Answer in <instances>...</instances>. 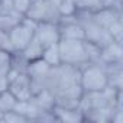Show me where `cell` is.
Returning a JSON list of instances; mask_svg holds the SVG:
<instances>
[{"mask_svg":"<svg viewBox=\"0 0 123 123\" xmlns=\"http://www.w3.org/2000/svg\"><path fill=\"white\" fill-rule=\"evenodd\" d=\"M77 12H94L101 7L100 0H73Z\"/></svg>","mask_w":123,"mask_h":123,"instance_id":"19","label":"cell"},{"mask_svg":"<svg viewBox=\"0 0 123 123\" xmlns=\"http://www.w3.org/2000/svg\"><path fill=\"white\" fill-rule=\"evenodd\" d=\"M36 25L33 20L28 19V18H22L19 23H16L10 31H9V38L10 42L13 45L15 52H20L26 48V45L33 39L35 36V29Z\"/></svg>","mask_w":123,"mask_h":123,"instance_id":"5","label":"cell"},{"mask_svg":"<svg viewBox=\"0 0 123 123\" xmlns=\"http://www.w3.org/2000/svg\"><path fill=\"white\" fill-rule=\"evenodd\" d=\"M0 52H6L9 55L15 54L13 45H12L10 38H9V32L2 31V29H0Z\"/></svg>","mask_w":123,"mask_h":123,"instance_id":"22","label":"cell"},{"mask_svg":"<svg viewBox=\"0 0 123 123\" xmlns=\"http://www.w3.org/2000/svg\"><path fill=\"white\" fill-rule=\"evenodd\" d=\"M58 28H59L61 39H81V41H84V31H83L80 22L77 20L75 15L61 18L58 22Z\"/></svg>","mask_w":123,"mask_h":123,"instance_id":"8","label":"cell"},{"mask_svg":"<svg viewBox=\"0 0 123 123\" xmlns=\"http://www.w3.org/2000/svg\"><path fill=\"white\" fill-rule=\"evenodd\" d=\"M29 119L19 110L13 109L10 111H7L6 114L2 116V119H0V123H28Z\"/></svg>","mask_w":123,"mask_h":123,"instance_id":"20","label":"cell"},{"mask_svg":"<svg viewBox=\"0 0 123 123\" xmlns=\"http://www.w3.org/2000/svg\"><path fill=\"white\" fill-rule=\"evenodd\" d=\"M100 64H123V45L122 42L111 41L100 49Z\"/></svg>","mask_w":123,"mask_h":123,"instance_id":"9","label":"cell"},{"mask_svg":"<svg viewBox=\"0 0 123 123\" xmlns=\"http://www.w3.org/2000/svg\"><path fill=\"white\" fill-rule=\"evenodd\" d=\"M91 16L107 32H109L110 26H113L114 23L123 20V12L119 10V9H113V7H100V9L91 12Z\"/></svg>","mask_w":123,"mask_h":123,"instance_id":"10","label":"cell"},{"mask_svg":"<svg viewBox=\"0 0 123 123\" xmlns=\"http://www.w3.org/2000/svg\"><path fill=\"white\" fill-rule=\"evenodd\" d=\"M42 52H43V46L42 43L33 36V39L26 45V48L23 51H20V56L26 61V62H31V61H35V59H39L42 56Z\"/></svg>","mask_w":123,"mask_h":123,"instance_id":"15","label":"cell"},{"mask_svg":"<svg viewBox=\"0 0 123 123\" xmlns=\"http://www.w3.org/2000/svg\"><path fill=\"white\" fill-rule=\"evenodd\" d=\"M56 5H58V10H59L61 18L74 16L77 13L73 0H56Z\"/></svg>","mask_w":123,"mask_h":123,"instance_id":"21","label":"cell"},{"mask_svg":"<svg viewBox=\"0 0 123 123\" xmlns=\"http://www.w3.org/2000/svg\"><path fill=\"white\" fill-rule=\"evenodd\" d=\"M7 78H9L7 90L15 96L18 101H26L32 97L31 78L26 74V71H16L10 68L7 73Z\"/></svg>","mask_w":123,"mask_h":123,"instance_id":"6","label":"cell"},{"mask_svg":"<svg viewBox=\"0 0 123 123\" xmlns=\"http://www.w3.org/2000/svg\"><path fill=\"white\" fill-rule=\"evenodd\" d=\"M31 100H32L33 104H35L39 110H42V111H51L52 107H54V104H55V97H54V94H52L49 90H46V88H43V90L35 93V94L31 97Z\"/></svg>","mask_w":123,"mask_h":123,"instance_id":"14","label":"cell"},{"mask_svg":"<svg viewBox=\"0 0 123 123\" xmlns=\"http://www.w3.org/2000/svg\"><path fill=\"white\" fill-rule=\"evenodd\" d=\"M113 111H114V109H110V107H106V109H90V110L83 111V117H84V122L110 123Z\"/></svg>","mask_w":123,"mask_h":123,"instance_id":"13","label":"cell"},{"mask_svg":"<svg viewBox=\"0 0 123 123\" xmlns=\"http://www.w3.org/2000/svg\"><path fill=\"white\" fill-rule=\"evenodd\" d=\"M31 3H32V0H12V10H15L20 16H25Z\"/></svg>","mask_w":123,"mask_h":123,"instance_id":"23","label":"cell"},{"mask_svg":"<svg viewBox=\"0 0 123 123\" xmlns=\"http://www.w3.org/2000/svg\"><path fill=\"white\" fill-rule=\"evenodd\" d=\"M80 86L84 93L107 88V71L103 64L87 62L80 68Z\"/></svg>","mask_w":123,"mask_h":123,"instance_id":"2","label":"cell"},{"mask_svg":"<svg viewBox=\"0 0 123 123\" xmlns=\"http://www.w3.org/2000/svg\"><path fill=\"white\" fill-rule=\"evenodd\" d=\"M41 59L43 62H46L49 67H58L61 65V58H59V51H58V43L49 45L43 48Z\"/></svg>","mask_w":123,"mask_h":123,"instance_id":"17","label":"cell"},{"mask_svg":"<svg viewBox=\"0 0 123 123\" xmlns=\"http://www.w3.org/2000/svg\"><path fill=\"white\" fill-rule=\"evenodd\" d=\"M23 16L16 13L15 10H0V29L9 32L16 23L20 22Z\"/></svg>","mask_w":123,"mask_h":123,"instance_id":"16","label":"cell"},{"mask_svg":"<svg viewBox=\"0 0 123 123\" xmlns=\"http://www.w3.org/2000/svg\"><path fill=\"white\" fill-rule=\"evenodd\" d=\"M75 18L84 31V41L86 42H90L93 45L103 48L104 45H107L109 42L113 41L110 33L94 20V18L91 16V12H77Z\"/></svg>","mask_w":123,"mask_h":123,"instance_id":"3","label":"cell"},{"mask_svg":"<svg viewBox=\"0 0 123 123\" xmlns=\"http://www.w3.org/2000/svg\"><path fill=\"white\" fill-rule=\"evenodd\" d=\"M16 104H18V100L15 98V96L9 90H5L0 93V119L7 111L13 110L16 107Z\"/></svg>","mask_w":123,"mask_h":123,"instance_id":"18","label":"cell"},{"mask_svg":"<svg viewBox=\"0 0 123 123\" xmlns=\"http://www.w3.org/2000/svg\"><path fill=\"white\" fill-rule=\"evenodd\" d=\"M61 64L81 68L88 62V54L86 41L81 39H61L58 42Z\"/></svg>","mask_w":123,"mask_h":123,"instance_id":"1","label":"cell"},{"mask_svg":"<svg viewBox=\"0 0 123 123\" xmlns=\"http://www.w3.org/2000/svg\"><path fill=\"white\" fill-rule=\"evenodd\" d=\"M35 38L42 43L43 48L58 43L61 41L58 23H55V22H41V23H38L36 29H35Z\"/></svg>","mask_w":123,"mask_h":123,"instance_id":"7","label":"cell"},{"mask_svg":"<svg viewBox=\"0 0 123 123\" xmlns=\"http://www.w3.org/2000/svg\"><path fill=\"white\" fill-rule=\"evenodd\" d=\"M101 7H113L122 10L123 7V0H100Z\"/></svg>","mask_w":123,"mask_h":123,"instance_id":"24","label":"cell"},{"mask_svg":"<svg viewBox=\"0 0 123 123\" xmlns=\"http://www.w3.org/2000/svg\"><path fill=\"white\" fill-rule=\"evenodd\" d=\"M52 113L56 119V122H65V123H77V122H84L83 111L80 109H71V107H62L54 104Z\"/></svg>","mask_w":123,"mask_h":123,"instance_id":"11","label":"cell"},{"mask_svg":"<svg viewBox=\"0 0 123 123\" xmlns=\"http://www.w3.org/2000/svg\"><path fill=\"white\" fill-rule=\"evenodd\" d=\"M107 71V86L113 90H123V64L104 65Z\"/></svg>","mask_w":123,"mask_h":123,"instance_id":"12","label":"cell"},{"mask_svg":"<svg viewBox=\"0 0 123 123\" xmlns=\"http://www.w3.org/2000/svg\"><path fill=\"white\" fill-rule=\"evenodd\" d=\"M25 18L33 20L35 23L41 22H55L61 19L56 0H32V3L25 13Z\"/></svg>","mask_w":123,"mask_h":123,"instance_id":"4","label":"cell"}]
</instances>
